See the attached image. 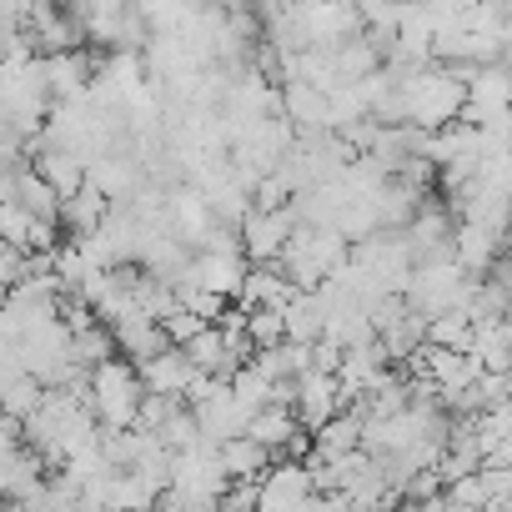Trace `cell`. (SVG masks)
Segmentation results:
<instances>
[{"label":"cell","instance_id":"6da1fadb","mask_svg":"<svg viewBox=\"0 0 512 512\" xmlns=\"http://www.w3.org/2000/svg\"><path fill=\"white\" fill-rule=\"evenodd\" d=\"M141 402H146V387H141V377H136V367H131V362L111 357L106 367H96V372H91L86 407H91V417L101 422V432H131V427H136Z\"/></svg>","mask_w":512,"mask_h":512},{"label":"cell","instance_id":"7a4b0ae2","mask_svg":"<svg viewBox=\"0 0 512 512\" xmlns=\"http://www.w3.org/2000/svg\"><path fill=\"white\" fill-rule=\"evenodd\" d=\"M472 292H477V277H467L457 262H427V267H412L402 302L417 317L432 322V317H447V312H467Z\"/></svg>","mask_w":512,"mask_h":512},{"label":"cell","instance_id":"3957f363","mask_svg":"<svg viewBox=\"0 0 512 512\" xmlns=\"http://www.w3.org/2000/svg\"><path fill=\"white\" fill-rule=\"evenodd\" d=\"M292 231H297L292 206H282V211H256L251 206L246 221H241V251H246V262L251 267H277L287 241H292Z\"/></svg>","mask_w":512,"mask_h":512},{"label":"cell","instance_id":"277c9868","mask_svg":"<svg viewBox=\"0 0 512 512\" xmlns=\"http://www.w3.org/2000/svg\"><path fill=\"white\" fill-rule=\"evenodd\" d=\"M317 497L307 462H272V472L256 482V512H302Z\"/></svg>","mask_w":512,"mask_h":512},{"label":"cell","instance_id":"5b68a950","mask_svg":"<svg viewBox=\"0 0 512 512\" xmlns=\"http://www.w3.org/2000/svg\"><path fill=\"white\" fill-rule=\"evenodd\" d=\"M191 417H196V427H201V442H211V447H226V442L246 437V422H251V417L241 412V402L231 397L226 382H211L206 397L191 402Z\"/></svg>","mask_w":512,"mask_h":512},{"label":"cell","instance_id":"8992f818","mask_svg":"<svg viewBox=\"0 0 512 512\" xmlns=\"http://www.w3.org/2000/svg\"><path fill=\"white\" fill-rule=\"evenodd\" d=\"M292 412H297L302 432L312 437V432H322L337 412H347V397H342L337 377H327V372H317V367H312V372L297 382V402H292Z\"/></svg>","mask_w":512,"mask_h":512},{"label":"cell","instance_id":"52a82bcc","mask_svg":"<svg viewBox=\"0 0 512 512\" xmlns=\"http://www.w3.org/2000/svg\"><path fill=\"white\" fill-rule=\"evenodd\" d=\"M282 121L297 136H327L332 131V96L307 81H282Z\"/></svg>","mask_w":512,"mask_h":512},{"label":"cell","instance_id":"ba28073f","mask_svg":"<svg viewBox=\"0 0 512 512\" xmlns=\"http://www.w3.org/2000/svg\"><path fill=\"white\" fill-rule=\"evenodd\" d=\"M136 377H141L146 397H181V402H186V392L196 387V367L186 362V352H181V347H166L161 357L141 362V367H136Z\"/></svg>","mask_w":512,"mask_h":512},{"label":"cell","instance_id":"9c48e42d","mask_svg":"<svg viewBox=\"0 0 512 512\" xmlns=\"http://www.w3.org/2000/svg\"><path fill=\"white\" fill-rule=\"evenodd\" d=\"M111 337H116V357L131 362V367H141V362H151V357H161V352L171 347L166 332H161V322H151V317H141V312H126V317L111 327Z\"/></svg>","mask_w":512,"mask_h":512},{"label":"cell","instance_id":"30bf717a","mask_svg":"<svg viewBox=\"0 0 512 512\" xmlns=\"http://www.w3.org/2000/svg\"><path fill=\"white\" fill-rule=\"evenodd\" d=\"M352 452H362V417L347 407L322 432H312V457L307 462H337V457H352Z\"/></svg>","mask_w":512,"mask_h":512},{"label":"cell","instance_id":"8fae6325","mask_svg":"<svg viewBox=\"0 0 512 512\" xmlns=\"http://www.w3.org/2000/svg\"><path fill=\"white\" fill-rule=\"evenodd\" d=\"M31 171L61 196V201H71L81 186H86V166H81V156H71V151H56V146H41L36 151V161H31Z\"/></svg>","mask_w":512,"mask_h":512},{"label":"cell","instance_id":"7c38bea8","mask_svg":"<svg viewBox=\"0 0 512 512\" xmlns=\"http://www.w3.org/2000/svg\"><path fill=\"white\" fill-rule=\"evenodd\" d=\"M111 216V201L96 191V186H81L71 201H61V231H71V241H86L106 226Z\"/></svg>","mask_w":512,"mask_h":512},{"label":"cell","instance_id":"4fadbf2b","mask_svg":"<svg viewBox=\"0 0 512 512\" xmlns=\"http://www.w3.org/2000/svg\"><path fill=\"white\" fill-rule=\"evenodd\" d=\"M282 322H287V342H297V347H317L327 337V312H322L317 292H297L287 302Z\"/></svg>","mask_w":512,"mask_h":512},{"label":"cell","instance_id":"5bb4252c","mask_svg":"<svg viewBox=\"0 0 512 512\" xmlns=\"http://www.w3.org/2000/svg\"><path fill=\"white\" fill-rule=\"evenodd\" d=\"M272 452L267 447H256L251 437H236V442H226L221 447V472H226V482H262L267 472H272Z\"/></svg>","mask_w":512,"mask_h":512},{"label":"cell","instance_id":"9a60e30c","mask_svg":"<svg viewBox=\"0 0 512 512\" xmlns=\"http://www.w3.org/2000/svg\"><path fill=\"white\" fill-rule=\"evenodd\" d=\"M16 201L26 206V216L31 221H46V226H61V196L31 171V166H21V176H16Z\"/></svg>","mask_w":512,"mask_h":512},{"label":"cell","instance_id":"2e32d148","mask_svg":"<svg viewBox=\"0 0 512 512\" xmlns=\"http://www.w3.org/2000/svg\"><path fill=\"white\" fill-rule=\"evenodd\" d=\"M427 347H437V352H457V357H472V317H467V312L432 317V322H427Z\"/></svg>","mask_w":512,"mask_h":512},{"label":"cell","instance_id":"e0dca14e","mask_svg":"<svg viewBox=\"0 0 512 512\" xmlns=\"http://www.w3.org/2000/svg\"><path fill=\"white\" fill-rule=\"evenodd\" d=\"M71 357H76V367H81V372L106 367V362L116 357V337H111V327H101V322L81 327V332L71 337Z\"/></svg>","mask_w":512,"mask_h":512},{"label":"cell","instance_id":"ac0fdd59","mask_svg":"<svg viewBox=\"0 0 512 512\" xmlns=\"http://www.w3.org/2000/svg\"><path fill=\"white\" fill-rule=\"evenodd\" d=\"M246 342H251L256 352H267V347L287 342V322H282V312H246Z\"/></svg>","mask_w":512,"mask_h":512},{"label":"cell","instance_id":"d6986e66","mask_svg":"<svg viewBox=\"0 0 512 512\" xmlns=\"http://www.w3.org/2000/svg\"><path fill=\"white\" fill-rule=\"evenodd\" d=\"M31 216H26V206L21 201H6L0 206V246H16V251H26V241H31Z\"/></svg>","mask_w":512,"mask_h":512},{"label":"cell","instance_id":"ffe728a7","mask_svg":"<svg viewBox=\"0 0 512 512\" xmlns=\"http://www.w3.org/2000/svg\"><path fill=\"white\" fill-rule=\"evenodd\" d=\"M206 322L201 317H191V312H171L166 322H161V332H166V342L171 347H186V342H196V332H201Z\"/></svg>","mask_w":512,"mask_h":512}]
</instances>
